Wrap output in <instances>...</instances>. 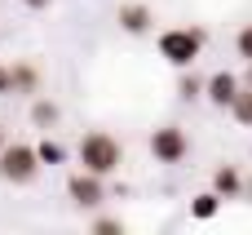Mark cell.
Here are the masks:
<instances>
[{"mask_svg": "<svg viewBox=\"0 0 252 235\" xmlns=\"http://www.w3.org/2000/svg\"><path fill=\"white\" fill-rule=\"evenodd\" d=\"M75 156H80V164H84L89 173H97V178H111V173H120V164H124V147H120L111 133H102V129L84 133L80 147H75Z\"/></svg>", "mask_w": 252, "mask_h": 235, "instance_id": "cell-1", "label": "cell"}, {"mask_svg": "<svg viewBox=\"0 0 252 235\" xmlns=\"http://www.w3.org/2000/svg\"><path fill=\"white\" fill-rule=\"evenodd\" d=\"M204 44H208V31L204 27H168V31H159V58L168 62V67H195V58L204 53Z\"/></svg>", "mask_w": 252, "mask_h": 235, "instance_id": "cell-2", "label": "cell"}, {"mask_svg": "<svg viewBox=\"0 0 252 235\" xmlns=\"http://www.w3.org/2000/svg\"><path fill=\"white\" fill-rule=\"evenodd\" d=\"M35 173H40V160H35V147H27V142H4L0 147V178L4 182H13V187H27V182H35Z\"/></svg>", "mask_w": 252, "mask_h": 235, "instance_id": "cell-3", "label": "cell"}, {"mask_svg": "<svg viewBox=\"0 0 252 235\" xmlns=\"http://www.w3.org/2000/svg\"><path fill=\"white\" fill-rule=\"evenodd\" d=\"M151 156H155V164H182V160L190 156L186 129H182V124H159V129L151 133Z\"/></svg>", "mask_w": 252, "mask_h": 235, "instance_id": "cell-4", "label": "cell"}, {"mask_svg": "<svg viewBox=\"0 0 252 235\" xmlns=\"http://www.w3.org/2000/svg\"><path fill=\"white\" fill-rule=\"evenodd\" d=\"M66 196H71V204H75V209H97V204L106 200V182H102L97 173L80 169V173H71V182H66Z\"/></svg>", "mask_w": 252, "mask_h": 235, "instance_id": "cell-5", "label": "cell"}, {"mask_svg": "<svg viewBox=\"0 0 252 235\" xmlns=\"http://www.w3.org/2000/svg\"><path fill=\"white\" fill-rule=\"evenodd\" d=\"M115 22H120L124 36H146V31L155 27V9L142 4V0H124V4L115 9Z\"/></svg>", "mask_w": 252, "mask_h": 235, "instance_id": "cell-6", "label": "cell"}, {"mask_svg": "<svg viewBox=\"0 0 252 235\" xmlns=\"http://www.w3.org/2000/svg\"><path fill=\"white\" fill-rule=\"evenodd\" d=\"M235 93H239V76H235V71H217V76L204 80V98H208L213 107H230Z\"/></svg>", "mask_w": 252, "mask_h": 235, "instance_id": "cell-7", "label": "cell"}, {"mask_svg": "<svg viewBox=\"0 0 252 235\" xmlns=\"http://www.w3.org/2000/svg\"><path fill=\"white\" fill-rule=\"evenodd\" d=\"M9 76H13V93H22V98L40 93V71H35L31 62H13V67H9Z\"/></svg>", "mask_w": 252, "mask_h": 235, "instance_id": "cell-8", "label": "cell"}, {"mask_svg": "<svg viewBox=\"0 0 252 235\" xmlns=\"http://www.w3.org/2000/svg\"><path fill=\"white\" fill-rule=\"evenodd\" d=\"M213 191H217L221 200H235V196L244 191V173H239L235 164H226V169H217V173H213Z\"/></svg>", "mask_w": 252, "mask_h": 235, "instance_id": "cell-9", "label": "cell"}, {"mask_svg": "<svg viewBox=\"0 0 252 235\" xmlns=\"http://www.w3.org/2000/svg\"><path fill=\"white\" fill-rule=\"evenodd\" d=\"M217 209H221V196H217V191H199V196L190 200V218H195V222H213Z\"/></svg>", "mask_w": 252, "mask_h": 235, "instance_id": "cell-10", "label": "cell"}, {"mask_svg": "<svg viewBox=\"0 0 252 235\" xmlns=\"http://www.w3.org/2000/svg\"><path fill=\"white\" fill-rule=\"evenodd\" d=\"M58 116H62L58 102H49V98H35V102H31V124H35V129H53Z\"/></svg>", "mask_w": 252, "mask_h": 235, "instance_id": "cell-11", "label": "cell"}, {"mask_svg": "<svg viewBox=\"0 0 252 235\" xmlns=\"http://www.w3.org/2000/svg\"><path fill=\"white\" fill-rule=\"evenodd\" d=\"M226 111H230L244 129H252V84H248V89H239V93L230 98V107H226Z\"/></svg>", "mask_w": 252, "mask_h": 235, "instance_id": "cell-12", "label": "cell"}, {"mask_svg": "<svg viewBox=\"0 0 252 235\" xmlns=\"http://www.w3.org/2000/svg\"><path fill=\"white\" fill-rule=\"evenodd\" d=\"M177 98H182V102H195V98H204V80H199L190 67H182V80H177Z\"/></svg>", "mask_w": 252, "mask_h": 235, "instance_id": "cell-13", "label": "cell"}, {"mask_svg": "<svg viewBox=\"0 0 252 235\" xmlns=\"http://www.w3.org/2000/svg\"><path fill=\"white\" fill-rule=\"evenodd\" d=\"M35 160H40V164H62V160H66V147H62L58 138H44V142L35 147Z\"/></svg>", "mask_w": 252, "mask_h": 235, "instance_id": "cell-14", "label": "cell"}, {"mask_svg": "<svg viewBox=\"0 0 252 235\" xmlns=\"http://www.w3.org/2000/svg\"><path fill=\"white\" fill-rule=\"evenodd\" d=\"M93 231H97V235H120V231H124V222H120V218H97Z\"/></svg>", "mask_w": 252, "mask_h": 235, "instance_id": "cell-15", "label": "cell"}, {"mask_svg": "<svg viewBox=\"0 0 252 235\" xmlns=\"http://www.w3.org/2000/svg\"><path fill=\"white\" fill-rule=\"evenodd\" d=\"M235 44H239V58H248V62H252V22L235 36Z\"/></svg>", "mask_w": 252, "mask_h": 235, "instance_id": "cell-16", "label": "cell"}, {"mask_svg": "<svg viewBox=\"0 0 252 235\" xmlns=\"http://www.w3.org/2000/svg\"><path fill=\"white\" fill-rule=\"evenodd\" d=\"M0 93H13V76H9V67H0Z\"/></svg>", "mask_w": 252, "mask_h": 235, "instance_id": "cell-17", "label": "cell"}, {"mask_svg": "<svg viewBox=\"0 0 252 235\" xmlns=\"http://www.w3.org/2000/svg\"><path fill=\"white\" fill-rule=\"evenodd\" d=\"M27 4H31V9H44V4H49V0H27Z\"/></svg>", "mask_w": 252, "mask_h": 235, "instance_id": "cell-18", "label": "cell"}, {"mask_svg": "<svg viewBox=\"0 0 252 235\" xmlns=\"http://www.w3.org/2000/svg\"><path fill=\"white\" fill-rule=\"evenodd\" d=\"M248 84H252V62H248Z\"/></svg>", "mask_w": 252, "mask_h": 235, "instance_id": "cell-19", "label": "cell"}, {"mask_svg": "<svg viewBox=\"0 0 252 235\" xmlns=\"http://www.w3.org/2000/svg\"><path fill=\"white\" fill-rule=\"evenodd\" d=\"M0 147H4V129H0Z\"/></svg>", "mask_w": 252, "mask_h": 235, "instance_id": "cell-20", "label": "cell"}, {"mask_svg": "<svg viewBox=\"0 0 252 235\" xmlns=\"http://www.w3.org/2000/svg\"><path fill=\"white\" fill-rule=\"evenodd\" d=\"M248 191H252V182H248Z\"/></svg>", "mask_w": 252, "mask_h": 235, "instance_id": "cell-21", "label": "cell"}]
</instances>
